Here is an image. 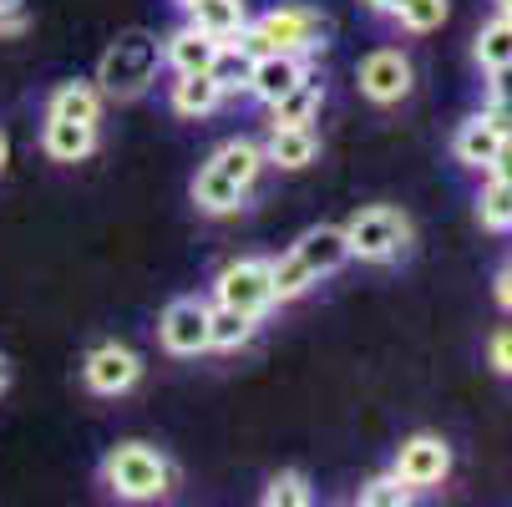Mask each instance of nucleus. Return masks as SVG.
<instances>
[{
	"mask_svg": "<svg viewBox=\"0 0 512 507\" xmlns=\"http://www.w3.org/2000/svg\"><path fill=\"white\" fill-rule=\"evenodd\" d=\"M320 102H325V82L315 71H305L279 102H269V127H305V122L320 117Z\"/></svg>",
	"mask_w": 512,
	"mask_h": 507,
	"instance_id": "f3484780",
	"label": "nucleus"
},
{
	"mask_svg": "<svg viewBox=\"0 0 512 507\" xmlns=\"http://www.w3.org/2000/svg\"><path fill=\"white\" fill-rule=\"evenodd\" d=\"M11 6H21V0H0V16H6V11H11Z\"/></svg>",
	"mask_w": 512,
	"mask_h": 507,
	"instance_id": "58836bf2",
	"label": "nucleus"
},
{
	"mask_svg": "<svg viewBox=\"0 0 512 507\" xmlns=\"http://www.w3.org/2000/svg\"><path fill=\"white\" fill-rule=\"evenodd\" d=\"M193 203H198V213H208V219H229V213H239L244 208V198H249V188L244 183H234L224 168H213V163H203L198 168V178H193Z\"/></svg>",
	"mask_w": 512,
	"mask_h": 507,
	"instance_id": "4468645a",
	"label": "nucleus"
},
{
	"mask_svg": "<svg viewBox=\"0 0 512 507\" xmlns=\"http://www.w3.org/2000/svg\"><path fill=\"white\" fill-rule=\"evenodd\" d=\"M218 41L208 31H198L193 21H183L178 31L163 36V66H173V77H183V71H208Z\"/></svg>",
	"mask_w": 512,
	"mask_h": 507,
	"instance_id": "dca6fc26",
	"label": "nucleus"
},
{
	"mask_svg": "<svg viewBox=\"0 0 512 507\" xmlns=\"http://www.w3.org/2000/svg\"><path fill=\"white\" fill-rule=\"evenodd\" d=\"M102 92L97 82H61L51 97H46V117H66V122H102Z\"/></svg>",
	"mask_w": 512,
	"mask_h": 507,
	"instance_id": "6ab92c4d",
	"label": "nucleus"
},
{
	"mask_svg": "<svg viewBox=\"0 0 512 507\" xmlns=\"http://www.w3.org/2000/svg\"><path fill=\"white\" fill-rule=\"evenodd\" d=\"M492 173H497V178H507V183H512V127H507V132H502V153H497V163H492Z\"/></svg>",
	"mask_w": 512,
	"mask_h": 507,
	"instance_id": "473e14b6",
	"label": "nucleus"
},
{
	"mask_svg": "<svg viewBox=\"0 0 512 507\" xmlns=\"http://www.w3.org/2000/svg\"><path fill=\"white\" fill-rule=\"evenodd\" d=\"M416 497V487L411 482H401L396 472H386V477H371L360 492H355V502L360 507H406Z\"/></svg>",
	"mask_w": 512,
	"mask_h": 507,
	"instance_id": "bb28decb",
	"label": "nucleus"
},
{
	"mask_svg": "<svg viewBox=\"0 0 512 507\" xmlns=\"http://www.w3.org/2000/svg\"><path fill=\"white\" fill-rule=\"evenodd\" d=\"M345 244H350V259L360 264H386L411 244V219L391 203H371L345 224Z\"/></svg>",
	"mask_w": 512,
	"mask_h": 507,
	"instance_id": "20e7f679",
	"label": "nucleus"
},
{
	"mask_svg": "<svg viewBox=\"0 0 512 507\" xmlns=\"http://www.w3.org/2000/svg\"><path fill=\"white\" fill-rule=\"evenodd\" d=\"M305 71H310V66H305V56H295V51H264V56H254V71H249V87H244V92L269 107V102H279L289 87H295Z\"/></svg>",
	"mask_w": 512,
	"mask_h": 507,
	"instance_id": "9d476101",
	"label": "nucleus"
},
{
	"mask_svg": "<svg viewBox=\"0 0 512 507\" xmlns=\"http://www.w3.org/2000/svg\"><path fill=\"white\" fill-rule=\"evenodd\" d=\"M365 6H371L376 16H396V11L406 6V0H365Z\"/></svg>",
	"mask_w": 512,
	"mask_h": 507,
	"instance_id": "72a5a7b5",
	"label": "nucleus"
},
{
	"mask_svg": "<svg viewBox=\"0 0 512 507\" xmlns=\"http://www.w3.org/2000/svg\"><path fill=\"white\" fill-rule=\"evenodd\" d=\"M158 66H163V41L158 36L122 31L97 61V92L107 102H137L158 82Z\"/></svg>",
	"mask_w": 512,
	"mask_h": 507,
	"instance_id": "f257e3e1",
	"label": "nucleus"
},
{
	"mask_svg": "<svg viewBox=\"0 0 512 507\" xmlns=\"http://www.w3.org/2000/svg\"><path fill=\"white\" fill-rule=\"evenodd\" d=\"M482 112H487L502 132L512 127V61L487 71V107H482Z\"/></svg>",
	"mask_w": 512,
	"mask_h": 507,
	"instance_id": "cd10ccee",
	"label": "nucleus"
},
{
	"mask_svg": "<svg viewBox=\"0 0 512 507\" xmlns=\"http://www.w3.org/2000/svg\"><path fill=\"white\" fill-rule=\"evenodd\" d=\"M269 264H274V300H279V305H284V300H300L305 289H315V284H320V279L300 264V254H295V249H289L284 259H269Z\"/></svg>",
	"mask_w": 512,
	"mask_h": 507,
	"instance_id": "a878e982",
	"label": "nucleus"
},
{
	"mask_svg": "<svg viewBox=\"0 0 512 507\" xmlns=\"http://www.w3.org/2000/svg\"><path fill=\"white\" fill-rule=\"evenodd\" d=\"M472 56H477V66H482V71L507 66V61H512V21H507V16L487 21V26L477 31V41H472Z\"/></svg>",
	"mask_w": 512,
	"mask_h": 507,
	"instance_id": "393cba45",
	"label": "nucleus"
},
{
	"mask_svg": "<svg viewBox=\"0 0 512 507\" xmlns=\"http://www.w3.org/2000/svg\"><path fill=\"white\" fill-rule=\"evenodd\" d=\"M213 300L218 305H234V310H249V315H269L279 300H274V264L269 259H234L218 269L213 279Z\"/></svg>",
	"mask_w": 512,
	"mask_h": 507,
	"instance_id": "39448f33",
	"label": "nucleus"
},
{
	"mask_svg": "<svg viewBox=\"0 0 512 507\" xmlns=\"http://www.w3.org/2000/svg\"><path fill=\"white\" fill-rule=\"evenodd\" d=\"M208 163L224 168L234 183L254 188V178H259V168H264V148H259V142H249V137H234V142H224V148H218Z\"/></svg>",
	"mask_w": 512,
	"mask_h": 507,
	"instance_id": "5701e85b",
	"label": "nucleus"
},
{
	"mask_svg": "<svg viewBox=\"0 0 512 507\" xmlns=\"http://www.w3.org/2000/svg\"><path fill=\"white\" fill-rule=\"evenodd\" d=\"M477 219H482L487 234H512V183L507 178L492 173V183L477 198Z\"/></svg>",
	"mask_w": 512,
	"mask_h": 507,
	"instance_id": "b1692460",
	"label": "nucleus"
},
{
	"mask_svg": "<svg viewBox=\"0 0 512 507\" xmlns=\"http://www.w3.org/2000/svg\"><path fill=\"white\" fill-rule=\"evenodd\" d=\"M249 56H264V51H295V56H310V51H325L330 46V21L305 11V6H274L264 16H254L239 36H234Z\"/></svg>",
	"mask_w": 512,
	"mask_h": 507,
	"instance_id": "f03ea898",
	"label": "nucleus"
},
{
	"mask_svg": "<svg viewBox=\"0 0 512 507\" xmlns=\"http://www.w3.org/2000/svg\"><path fill=\"white\" fill-rule=\"evenodd\" d=\"M168 107H173L178 117L198 122V117H208V112L224 107V92H218V82L208 77V71H183V77L173 82V92H168Z\"/></svg>",
	"mask_w": 512,
	"mask_h": 507,
	"instance_id": "a211bd4d",
	"label": "nucleus"
},
{
	"mask_svg": "<svg viewBox=\"0 0 512 507\" xmlns=\"http://www.w3.org/2000/svg\"><path fill=\"white\" fill-rule=\"evenodd\" d=\"M6 391H11V360L0 355V396H6Z\"/></svg>",
	"mask_w": 512,
	"mask_h": 507,
	"instance_id": "f704fd0d",
	"label": "nucleus"
},
{
	"mask_svg": "<svg viewBox=\"0 0 512 507\" xmlns=\"http://www.w3.org/2000/svg\"><path fill=\"white\" fill-rule=\"evenodd\" d=\"M173 6H178V11H183V16H188V11H193V6H198V0H173Z\"/></svg>",
	"mask_w": 512,
	"mask_h": 507,
	"instance_id": "4c0bfd02",
	"label": "nucleus"
},
{
	"mask_svg": "<svg viewBox=\"0 0 512 507\" xmlns=\"http://www.w3.org/2000/svg\"><path fill=\"white\" fill-rule=\"evenodd\" d=\"M82 381H87V391H97V396H127V391L142 381V355H137L132 345H117V340L92 345L87 360H82Z\"/></svg>",
	"mask_w": 512,
	"mask_h": 507,
	"instance_id": "0eeeda50",
	"label": "nucleus"
},
{
	"mask_svg": "<svg viewBox=\"0 0 512 507\" xmlns=\"http://www.w3.org/2000/svg\"><path fill=\"white\" fill-rule=\"evenodd\" d=\"M249 71H254V56L239 46V41H218L213 61H208V77L218 82V92L224 97H239L249 87Z\"/></svg>",
	"mask_w": 512,
	"mask_h": 507,
	"instance_id": "4be33fe9",
	"label": "nucleus"
},
{
	"mask_svg": "<svg viewBox=\"0 0 512 507\" xmlns=\"http://www.w3.org/2000/svg\"><path fill=\"white\" fill-rule=\"evenodd\" d=\"M254 330H259V315L213 300V310H208V350H239V345L254 340Z\"/></svg>",
	"mask_w": 512,
	"mask_h": 507,
	"instance_id": "aec40b11",
	"label": "nucleus"
},
{
	"mask_svg": "<svg viewBox=\"0 0 512 507\" xmlns=\"http://www.w3.org/2000/svg\"><path fill=\"white\" fill-rule=\"evenodd\" d=\"M11 163V142H6V132H0V168Z\"/></svg>",
	"mask_w": 512,
	"mask_h": 507,
	"instance_id": "c9c22d12",
	"label": "nucleus"
},
{
	"mask_svg": "<svg viewBox=\"0 0 512 507\" xmlns=\"http://www.w3.org/2000/svg\"><path fill=\"white\" fill-rule=\"evenodd\" d=\"M208 300H198V295H178L168 310H163V320H158V340H163V350L168 355H203L208 350Z\"/></svg>",
	"mask_w": 512,
	"mask_h": 507,
	"instance_id": "6e6552de",
	"label": "nucleus"
},
{
	"mask_svg": "<svg viewBox=\"0 0 512 507\" xmlns=\"http://www.w3.org/2000/svg\"><path fill=\"white\" fill-rule=\"evenodd\" d=\"M295 254H300V264H305L315 279H325V274L345 269V264H350L345 224H315V229H305V234H300V244H295Z\"/></svg>",
	"mask_w": 512,
	"mask_h": 507,
	"instance_id": "f8f14e48",
	"label": "nucleus"
},
{
	"mask_svg": "<svg viewBox=\"0 0 512 507\" xmlns=\"http://www.w3.org/2000/svg\"><path fill=\"white\" fill-rule=\"evenodd\" d=\"M41 153L51 163H87L97 153V127L92 122H66V117H46L41 127Z\"/></svg>",
	"mask_w": 512,
	"mask_h": 507,
	"instance_id": "ddd939ff",
	"label": "nucleus"
},
{
	"mask_svg": "<svg viewBox=\"0 0 512 507\" xmlns=\"http://www.w3.org/2000/svg\"><path fill=\"white\" fill-rule=\"evenodd\" d=\"M320 158V132L305 122V127H269V142H264V163L274 168H310Z\"/></svg>",
	"mask_w": 512,
	"mask_h": 507,
	"instance_id": "2eb2a0df",
	"label": "nucleus"
},
{
	"mask_svg": "<svg viewBox=\"0 0 512 507\" xmlns=\"http://www.w3.org/2000/svg\"><path fill=\"white\" fill-rule=\"evenodd\" d=\"M447 0H406V6L396 11V21L411 31V36H431V31H442V21H447Z\"/></svg>",
	"mask_w": 512,
	"mask_h": 507,
	"instance_id": "c85d7f7f",
	"label": "nucleus"
},
{
	"mask_svg": "<svg viewBox=\"0 0 512 507\" xmlns=\"http://www.w3.org/2000/svg\"><path fill=\"white\" fill-rule=\"evenodd\" d=\"M188 21L198 31H208L213 41H234L249 26V11H244V0H198V6L188 11Z\"/></svg>",
	"mask_w": 512,
	"mask_h": 507,
	"instance_id": "412c9836",
	"label": "nucleus"
},
{
	"mask_svg": "<svg viewBox=\"0 0 512 507\" xmlns=\"http://www.w3.org/2000/svg\"><path fill=\"white\" fill-rule=\"evenodd\" d=\"M401 482H411L416 492L426 487H442L452 477V447L436 437V431H416V437H406L396 447V467H391Z\"/></svg>",
	"mask_w": 512,
	"mask_h": 507,
	"instance_id": "423d86ee",
	"label": "nucleus"
},
{
	"mask_svg": "<svg viewBox=\"0 0 512 507\" xmlns=\"http://www.w3.org/2000/svg\"><path fill=\"white\" fill-rule=\"evenodd\" d=\"M487 366L497 376H512V325H502L492 340H487Z\"/></svg>",
	"mask_w": 512,
	"mask_h": 507,
	"instance_id": "7c9ffc66",
	"label": "nucleus"
},
{
	"mask_svg": "<svg viewBox=\"0 0 512 507\" xmlns=\"http://www.w3.org/2000/svg\"><path fill=\"white\" fill-rule=\"evenodd\" d=\"M305 502H310L305 472H274L264 482V507H305Z\"/></svg>",
	"mask_w": 512,
	"mask_h": 507,
	"instance_id": "c756f323",
	"label": "nucleus"
},
{
	"mask_svg": "<svg viewBox=\"0 0 512 507\" xmlns=\"http://www.w3.org/2000/svg\"><path fill=\"white\" fill-rule=\"evenodd\" d=\"M497 153H502V127H497L487 112H472V117L452 132V158H457L462 168H482V173H492Z\"/></svg>",
	"mask_w": 512,
	"mask_h": 507,
	"instance_id": "9b49d317",
	"label": "nucleus"
},
{
	"mask_svg": "<svg viewBox=\"0 0 512 507\" xmlns=\"http://www.w3.org/2000/svg\"><path fill=\"white\" fill-rule=\"evenodd\" d=\"M492 295H497V305H502V310H512V259L497 269V279H492Z\"/></svg>",
	"mask_w": 512,
	"mask_h": 507,
	"instance_id": "2f4dec72",
	"label": "nucleus"
},
{
	"mask_svg": "<svg viewBox=\"0 0 512 507\" xmlns=\"http://www.w3.org/2000/svg\"><path fill=\"white\" fill-rule=\"evenodd\" d=\"M173 462L148 447V442H117L107 457H102V482L107 492L127 497V502H153V497H168L173 492Z\"/></svg>",
	"mask_w": 512,
	"mask_h": 507,
	"instance_id": "7ed1b4c3",
	"label": "nucleus"
},
{
	"mask_svg": "<svg viewBox=\"0 0 512 507\" xmlns=\"http://www.w3.org/2000/svg\"><path fill=\"white\" fill-rule=\"evenodd\" d=\"M411 87H416V71H411V61H406L401 51L381 46V51H371V56L360 61V92L371 97L376 107H396V102H406Z\"/></svg>",
	"mask_w": 512,
	"mask_h": 507,
	"instance_id": "1a4fd4ad",
	"label": "nucleus"
},
{
	"mask_svg": "<svg viewBox=\"0 0 512 507\" xmlns=\"http://www.w3.org/2000/svg\"><path fill=\"white\" fill-rule=\"evenodd\" d=\"M497 16H507V21H512V0H497Z\"/></svg>",
	"mask_w": 512,
	"mask_h": 507,
	"instance_id": "e433bc0d",
	"label": "nucleus"
}]
</instances>
